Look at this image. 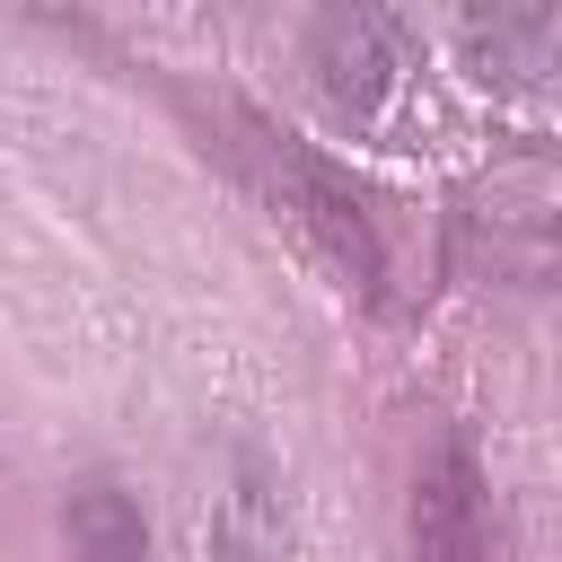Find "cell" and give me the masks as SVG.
<instances>
[{
    "mask_svg": "<svg viewBox=\"0 0 562 562\" xmlns=\"http://www.w3.org/2000/svg\"><path fill=\"white\" fill-rule=\"evenodd\" d=\"M404 536H413V562H509L501 501H492V483H483V465H474L465 439H439L413 465Z\"/></svg>",
    "mask_w": 562,
    "mask_h": 562,
    "instance_id": "3957f363",
    "label": "cell"
},
{
    "mask_svg": "<svg viewBox=\"0 0 562 562\" xmlns=\"http://www.w3.org/2000/svg\"><path fill=\"white\" fill-rule=\"evenodd\" d=\"M307 61H316V88L342 123H386L413 79V26L395 0H316Z\"/></svg>",
    "mask_w": 562,
    "mask_h": 562,
    "instance_id": "6da1fadb",
    "label": "cell"
},
{
    "mask_svg": "<svg viewBox=\"0 0 562 562\" xmlns=\"http://www.w3.org/2000/svg\"><path fill=\"white\" fill-rule=\"evenodd\" d=\"M61 527H70L79 562H149V518L114 474H79L61 501Z\"/></svg>",
    "mask_w": 562,
    "mask_h": 562,
    "instance_id": "277c9868",
    "label": "cell"
},
{
    "mask_svg": "<svg viewBox=\"0 0 562 562\" xmlns=\"http://www.w3.org/2000/svg\"><path fill=\"white\" fill-rule=\"evenodd\" d=\"M255 140H263V167H272V202H281V220H290V228L342 272V290L378 299V281H386V246H378L360 193H351L307 140H290V132H255Z\"/></svg>",
    "mask_w": 562,
    "mask_h": 562,
    "instance_id": "7a4b0ae2",
    "label": "cell"
}]
</instances>
